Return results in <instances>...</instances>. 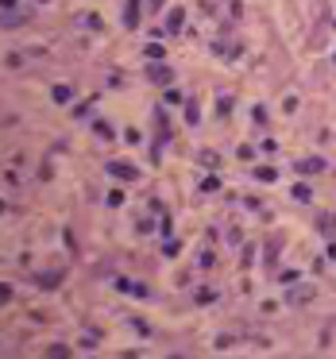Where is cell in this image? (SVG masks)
<instances>
[{"mask_svg":"<svg viewBox=\"0 0 336 359\" xmlns=\"http://www.w3.org/2000/svg\"><path fill=\"white\" fill-rule=\"evenodd\" d=\"M108 174L120 182H139V166H132V162H108Z\"/></svg>","mask_w":336,"mask_h":359,"instance_id":"obj_1","label":"cell"},{"mask_svg":"<svg viewBox=\"0 0 336 359\" xmlns=\"http://www.w3.org/2000/svg\"><path fill=\"white\" fill-rule=\"evenodd\" d=\"M147 77H151L155 85H170V77H174V73H170V66L155 62V66H147Z\"/></svg>","mask_w":336,"mask_h":359,"instance_id":"obj_2","label":"cell"},{"mask_svg":"<svg viewBox=\"0 0 336 359\" xmlns=\"http://www.w3.org/2000/svg\"><path fill=\"white\" fill-rule=\"evenodd\" d=\"M66 278L62 271H43V274H35V282H39V290H58V282Z\"/></svg>","mask_w":336,"mask_h":359,"instance_id":"obj_3","label":"cell"},{"mask_svg":"<svg viewBox=\"0 0 336 359\" xmlns=\"http://www.w3.org/2000/svg\"><path fill=\"white\" fill-rule=\"evenodd\" d=\"M294 170H298V174H317V170H325V162H321L317 155H313V158H298V162H294Z\"/></svg>","mask_w":336,"mask_h":359,"instance_id":"obj_4","label":"cell"},{"mask_svg":"<svg viewBox=\"0 0 336 359\" xmlns=\"http://www.w3.org/2000/svg\"><path fill=\"white\" fill-rule=\"evenodd\" d=\"M313 294H317L313 286H302V290H290L286 302H290V305H306V302H313Z\"/></svg>","mask_w":336,"mask_h":359,"instance_id":"obj_5","label":"cell"},{"mask_svg":"<svg viewBox=\"0 0 336 359\" xmlns=\"http://www.w3.org/2000/svg\"><path fill=\"white\" fill-rule=\"evenodd\" d=\"M317 232H321V236H329V240H336V216H317Z\"/></svg>","mask_w":336,"mask_h":359,"instance_id":"obj_6","label":"cell"},{"mask_svg":"<svg viewBox=\"0 0 336 359\" xmlns=\"http://www.w3.org/2000/svg\"><path fill=\"white\" fill-rule=\"evenodd\" d=\"M182 27H186V12H182V8H174V12H170V19H166V31H170V35H178Z\"/></svg>","mask_w":336,"mask_h":359,"instance_id":"obj_7","label":"cell"},{"mask_svg":"<svg viewBox=\"0 0 336 359\" xmlns=\"http://www.w3.org/2000/svg\"><path fill=\"white\" fill-rule=\"evenodd\" d=\"M290 197H294V201H302V205H306V201H309V197H313V189H309V186H306V182H298V186H294V189H290Z\"/></svg>","mask_w":336,"mask_h":359,"instance_id":"obj_8","label":"cell"},{"mask_svg":"<svg viewBox=\"0 0 336 359\" xmlns=\"http://www.w3.org/2000/svg\"><path fill=\"white\" fill-rule=\"evenodd\" d=\"M124 23H128V27H135V23H139V0H128V12H124Z\"/></svg>","mask_w":336,"mask_h":359,"instance_id":"obj_9","label":"cell"},{"mask_svg":"<svg viewBox=\"0 0 336 359\" xmlns=\"http://www.w3.org/2000/svg\"><path fill=\"white\" fill-rule=\"evenodd\" d=\"M50 97H54V104H66L73 97V89L70 85H54V89H50Z\"/></svg>","mask_w":336,"mask_h":359,"instance_id":"obj_10","label":"cell"},{"mask_svg":"<svg viewBox=\"0 0 336 359\" xmlns=\"http://www.w3.org/2000/svg\"><path fill=\"white\" fill-rule=\"evenodd\" d=\"M255 178H259V182H275L278 170H275V166H259V170H255Z\"/></svg>","mask_w":336,"mask_h":359,"instance_id":"obj_11","label":"cell"},{"mask_svg":"<svg viewBox=\"0 0 336 359\" xmlns=\"http://www.w3.org/2000/svg\"><path fill=\"white\" fill-rule=\"evenodd\" d=\"M43 356H50V359H54V356H70V348H66V344H50V348H46V352H43Z\"/></svg>","mask_w":336,"mask_h":359,"instance_id":"obj_12","label":"cell"},{"mask_svg":"<svg viewBox=\"0 0 336 359\" xmlns=\"http://www.w3.org/2000/svg\"><path fill=\"white\" fill-rule=\"evenodd\" d=\"M128 294H132V298H151V290H147L143 282H132V286H128Z\"/></svg>","mask_w":336,"mask_h":359,"instance_id":"obj_13","label":"cell"},{"mask_svg":"<svg viewBox=\"0 0 336 359\" xmlns=\"http://www.w3.org/2000/svg\"><path fill=\"white\" fill-rule=\"evenodd\" d=\"M201 162H205V166H209V170H217V166H220V158L213 155V151H201Z\"/></svg>","mask_w":336,"mask_h":359,"instance_id":"obj_14","label":"cell"},{"mask_svg":"<svg viewBox=\"0 0 336 359\" xmlns=\"http://www.w3.org/2000/svg\"><path fill=\"white\" fill-rule=\"evenodd\" d=\"M186 120H190V124L201 120V112H197V104H193V101H186Z\"/></svg>","mask_w":336,"mask_h":359,"instance_id":"obj_15","label":"cell"},{"mask_svg":"<svg viewBox=\"0 0 336 359\" xmlns=\"http://www.w3.org/2000/svg\"><path fill=\"white\" fill-rule=\"evenodd\" d=\"M217 189H220L217 178H205V182H201V193H217Z\"/></svg>","mask_w":336,"mask_h":359,"instance_id":"obj_16","label":"cell"},{"mask_svg":"<svg viewBox=\"0 0 336 359\" xmlns=\"http://www.w3.org/2000/svg\"><path fill=\"white\" fill-rule=\"evenodd\" d=\"M147 58H155V62H159V58H162V43H147Z\"/></svg>","mask_w":336,"mask_h":359,"instance_id":"obj_17","label":"cell"},{"mask_svg":"<svg viewBox=\"0 0 336 359\" xmlns=\"http://www.w3.org/2000/svg\"><path fill=\"white\" fill-rule=\"evenodd\" d=\"M108 205H112V209H120V205H124V193H120V189H112V193H108Z\"/></svg>","mask_w":336,"mask_h":359,"instance_id":"obj_18","label":"cell"},{"mask_svg":"<svg viewBox=\"0 0 336 359\" xmlns=\"http://www.w3.org/2000/svg\"><path fill=\"white\" fill-rule=\"evenodd\" d=\"M97 135H101V139H112V135H116V131L108 128V124H97Z\"/></svg>","mask_w":336,"mask_h":359,"instance_id":"obj_19","label":"cell"}]
</instances>
